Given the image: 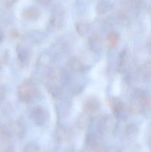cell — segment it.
Instances as JSON below:
<instances>
[{
    "mask_svg": "<svg viewBox=\"0 0 151 152\" xmlns=\"http://www.w3.org/2000/svg\"><path fill=\"white\" fill-rule=\"evenodd\" d=\"M17 93L21 100L28 102L35 96L36 93V88L31 82H25L19 86Z\"/></svg>",
    "mask_w": 151,
    "mask_h": 152,
    "instance_id": "cell-1",
    "label": "cell"
},
{
    "mask_svg": "<svg viewBox=\"0 0 151 152\" xmlns=\"http://www.w3.org/2000/svg\"><path fill=\"white\" fill-rule=\"evenodd\" d=\"M30 118L36 124H43L47 120V112L41 107H37L31 111Z\"/></svg>",
    "mask_w": 151,
    "mask_h": 152,
    "instance_id": "cell-2",
    "label": "cell"
},
{
    "mask_svg": "<svg viewBox=\"0 0 151 152\" xmlns=\"http://www.w3.org/2000/svg\"><path fill=\"white\" fill-rule=\"evenodd\" d=\"M99 107H100V104H99V100L93 96L87 99L85 104H84L85 111L87 113H90V114L96 113L99 110Z\"/></svg>",
    "mask_w": 151,
    "mask_h": 152,
    "instance_id": "cell-3",
    "label": "cell"
},
{
    "mask_svg": "<svg viewBox=\"0 0 151 152\" xmlns=\"http://www.w3.org/2000/svg\"><path fill=\"white\" fill-rule=\"evenodd\" d=\"M64 21V13L63 12L59 10V11L55 12L51 16V20H50V25L53 28L59 29L63 25Z\"/></svg>",
    "mask_w": 151,
    "mask_h": 152,
    "instance_id": "cell-4",
    "label": "cell"
},
{
    "mask_svg": "<svg viewBox=\"0 0 151 152\" xmlns=\"http://www.w3.org/2000/svg\"><path fill=\"white\" fill-rule=\"evenodd\" d=\"M90 30V25L84 22H78L76 25V31L78 34L81 36H84L89 33Z\"/></svg>",
    "mask_w": 151,
    "mask_h": 152,
    "instance_id": "cell-5",
    "label": "cell"
},
{
    "mask_svg": "<svg viewBox=\"0 0 151 152\" xmlns=\"http://www.w3.org/2000/svg\"><path fill=\"white\" fill-rule=\"evenodd\" d=\"M89 45H90V47L92 50H94V51H97L98 50H99L101 45H102L100 37L97 35L92 36L91 38L90 39Z\"/></svg>",
    "mask_w": 151,
    "mask_h": 152,
    "instance_id": "cell-6",
    "label": "cell"
},
{
    "mask_svg": "<svg viewBox=\"0 0 151 152\" xmlns=\"http://www.w3.org/2000/svg\"><path fill=\"white\" fill-rule=\"evenodd\" d=\"M38 14H39V13H38V10L35 8H33V7L25 9V11H24L23 13L24 17L30 19H36V18L38 17Z\"/></svg>",
    "mask_w": 151,
    "mask_h": 152,
    "instance_id": "cell-7",
    "label": "cell"
},
{
    "mask_svg": "<svg viewBox=\"0 0 151 152\" xmlns=\"http://www.w3.org/2000/svg\"><path fill=\"white\" fill-rule=\"evenodd\" d=\"M140 71L144 77H151V61L144 62L141 67Z\"/></svg>",
    "mask_w": 151,
    "mask_h": 152,
    "instance_id": "cell-8",
    "label": "cell"
},
{
    "mask_svg": "<svg viewBox=\"0 0 151 152\" xmlns=\"http://www.w3.org/2000/svg\"><path fill=\"white\" fill-rule=\"evenodd\" d=\"M69 65L73 71H81L83 69V65L78 59H72L70 60Z\"/></svg>",
    "mask_w": 151,
    "mask_h": 152,
    "instance_id": "cell-9",
    "label": "cell"
},
{
    "mask_svg": "<svg viewBox=\"0 0 151 152\" xmlns=\"http://www.w3.org/2000/svg\"><path fill=\"white\" fill-rule=\"evenodd\" d=\"M107 42L110 47H114L118 42V37L116 34L111 33L107 37Z\"/></svg>",
    "mask_w": 151,
    "mask_h": 152,
    "instance_id": "cell-10",
    "label": "cell"
},
{
    "mask_svg": "<svg viewBox=\"0 0 151 152\" xmlns=\"http://www.w3.org/2000/svg\"><path fill=\"white\" fill-rule=\"evenodd\" d=\"M110 7V5L109 3L107 2V1H101L100 3H99V4H98L97 6V12L99 13H101V14H102V13H106V12H107L108 10H109Z\"/></svg>",
    "mask_w": 151,
    "mask_h": 152,
    "instance_id": "cell-11",
    "label": "cell"
},
{
    "mask_svg": "<svg viewBox=\"0 0 151 152\" xmlns=\"http://www.w3.org/2000/svg\"><path fill=\"white\" fill-rule=\"evenodd\" d=\"M127 4L132 7H137L139 5L141 2V0H127Z\"/></svg>",
    "mask_w": 151,
    "mask_h": 152,
    "instance_id": "cell-12",
    "label": "cell"
},
{
    "mask_svg": "<svg viewBox=\"0 0 151 152\" xmlns=\"http://www.w3.org/2000/svg\"><path fill=\"white\" fill-rule=\"evenodd\" d=\"M40 1L43 3V4H48L50 1V0H40Z\"/></svg>",
    "mask_w": 151,
    "mask_h": 152,
    "instance_id": "cell-13",
    "label": "cell"
}]
</instances>
